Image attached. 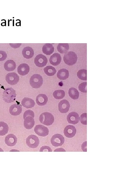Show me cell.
<instances>
[{
	"label": "cell",
	"mask_w": 115,
	"mask_h": 174,
	"mask_svg": "<svg viewBox=\"0 0 115 174\" xmlns=\"http://www.w3.org/2000/svg\"><path fill=\"white\" fill-rule=\"evenodd\" d=\"M40 122L42 124L49 126L53 124L54 120V117L52 114L45 112L40 115L39 118Z\"/></svg>",
	"instance_id": "obj_2"
},
{
	"label": "cell",
	"mask_w": 115,
	"mask_h": 174,
	"mask_svg": "<svg viewBox=\"0 0 115 174\" xmlns=\"http://www.w3.org/2000/svg\"><path fill=\"white\" fill-rule=\"evenodd\" d=\"M7 57L6 53L3 51H0V61L5 60Z\"/></svg>",
	"instance_id": "obj_33"
},
{
	"label": "cell",
	"mask_w": 115,
	"mask_h": 174,
	"mask_svg": "<svg viewBox=\"0 0 115 174\" xmlns=\"http://www.w3.org/2000/svg\"><path fill=\"white\" fill-rule=\"evenodd\" d=\"M87 83L83 82L80 84L78 88L79 90L83 93H87Z\"/></svg>",
	"instance_id": "obj_31"
},
{
	"label": "cell",
	"mask_w": 115,
	"mask_h": 174,
	"mask_svg": "<svg viewBox=\"0 0 115 174\" xmlns=\"http://www.w3.org/2000/svg\"><path fill=\"white\" fill-rule=\"evenodd\" d=\"M26 143L28 147L35 148L38 147L39 144V140L38 138L35 135H31L27 138Z\"/></svg>",
	"instance_id": "obj_6"
},
{
	"label": "cell",
	"mask_w": 115,
	"mask_h": 174,
	"mask_svg": "<svg viewBox=\"0 0 115 174\" xmlns=\"http://www.w3.org/2000/svg\"><path fill=\"white\" fill-rule=\"evenodd\" d=\"M17 141L16 137L13 134H10L6 137L5 142L9 147H13L15 145Z\"/></svg>",
	"instance_id": "obj_14"
},
{
	"label": "cell",
	"mask_w": 115,
	"mask_h": 174,
	"mask_svg": "<svg viewBox=\"0 0 115 174\" xmlns=\"http://www.w3.org/2000/svg\"><path fill=\"white\" fill-rule=\"evenodd\" d=\"M15 91L12 88L5 89L3 94V100L7 103H11L14 102L16 97Z\"/></svg>",
	"instance_id": "obj_1"
},
{
	"label": "cell",
	"mask_w": 115,
	"mask_h": 174,
	"mask_svg": "<svg viewBox=\"0 0 115 174\" xmlns=\"http://www.w3.org/2000/svg\"><path fill=\"white\" fill-rule=\"evenodd\" d=\"M66 150L62 148H58L54 151H66Z\"/></svg>",
	"instance_id": "obj_37"
},
{
	"label": "cell",
	"mask_w": 115,
	"mask_h": 174,
	"mask_svg": "<svg viewBox=\"0 0 115 174\" xmlns=\"http://www.w3.org/2000/svg\"><path fill=\"white\" fill-rule=\"evenodd\" d=\"M30 70V66L28 64L24 63L20 64L18 67L17 71L20 75L24 76L27 75Z\"/></svg>",
	"instance_id": "obj_15"
},
{
	"label": "cell",
	"mask_w": 115,
	"mask_h": 174,
	"mask_svg": "<svg viewBox=\"0 0 115 174\" xmlns=\"http://www.w3.org/2000/svg\"><path fill=\"white\" fill-rule=\"evenodd\" d=\"M69 48V45L68 43H60L57 47L58 51L61 54L67 53Z\"/></svg>",
	"instance_id": "obj_25"
},
{
	"label": "cell",
	"mask_w": 115,
	"mask_h": 174,
	"mask_svg": "<svg viewBox=\"0 0 115 174\" xmlns=\"http://www.w3.org/2000/svg\"><path fill=\"white\" fill-rule=\"evenodd\" d=\"M82 149L84 151H87V142L86 141L83 144Z\"/></svg>",
	"instance_id": "obj_36"
},
{
	"label": "cell",
	"mask_w": 115,
	"mask_h": 174,
	"mask_svg": "<svg viewBox=\"0 0 115 174\" xmlns=\"http://www.w3.org/2000/svg\"><path fill=\"white\" fill-rule=\"evenodd\" d=\"M22 54L26 59H30L34 55V51L33 48L30 47H26L22 50Z\"/></svg>",
	"instance_id": "obj_19"
},
{
	"label": "cell",
	"mask_w": 115,
	"mask_h": 174,
	"mask_svg": "<svg viewBox=\"0 0 115 174\" xmlns=\"http://www.w3.org/2000/svg\"><path fill=\"white\" fill-rule=\"evenodd\" d=\"M77 76L80 80H87V70L84 69L79 70L77 73Z\"/></svg>",
	"instance_id": "obj_28"
},
{
	"label": "cell",
	"mask_w": 115,
	"mask_h": 174,
	"mask_svg": "<svg viewBox=\"0 0 115 174\" xmlns=\"http://www.w3.org/2000/svg\"><path fill=\"white\" fill-rule=\"evenodd\" d=\"M9 44L10 46L14 48H19L21 45V44L20 43H17V44H13V43H10Z\"/></svg>",
	"instance_id": "obj_35"
},
{
	"label": "cell",
	"mask_w": 115,
	"mask_h": 174,
	"mask_svg": "<svg viewBox=\"0 0 115 174\" xmlns=\"http://www.w3.org/2000/svg\"><path fill=\"white\" fill-rule=\"evenodd\" d=\"M64 133L65 136L68 138H71L76 135L77 130L74 126L69 125L67 126L64 128Z\"/></svg>",
	"instance_id": "obj_10"
},
{
	"label": "cell",
	"mask_w": 115,
	"mask_h": 174,
	"mask_svg": "<svg viewBox=\"0 0 115 174\" xmlns=\"http://www.w3.org/2000/svg\"><path fill=\"white\" fill-rule=\"evenodd\" d=\"M34 131L38 135L41 137H46L49 133L48 129L41 125L36 126L34 128Z\"/></svg>",
	"instance_id": "obj_7"
},
{
	"label": "cell",
	"mask_w": 115,
	"mask_h": 174,
	"mask_svg": "<svg viewBox=\"0 0 115 174\" xmlns=\"http://www.w3.org/2000/svg\"><path fill=\"white\" fill-rule=\"evenodd\" d=\"M40 151H52V150L49 147L44 146L40 148Z\"/></svg>",
	"instance_id": "obj_34"
},
{
	"label": "cell",
	"mask_w": 115,
	"mask_h": 174,
	"mask_svg": "<svg viewBox=\"0 0 115 174\" xmlns=\"http://www.w3.org/2000/svg\"><path fill=\"white\" fill-rule=\"evenodd\" d=\"M6 81L10 85H16L19 81V76L15 73H10L5 77Z\"/></svg>",
	"instance_id": "obj_9"
},
{
	"label": "cell",
	"mask_w": 115,
	"mask_h": 174,
	"mask_svg": "<svg viewBox=\"0 0 115 174\" xmlns=\"http://www.w3.org/2000/svg\"><path fill=\"white\" fill-rule=\"evenodd\" d=\"M44 71L45 73L49 76H53L56 73V70L54 67L50 66L45 67Z\"/></svg>",
	"instance_id": "obj_27"
},
{
	"label": "cell",
	"mask_w": 115,
	"mask_h": 174,
	"mask_svg": "<svg viewBox=\"0 0 115 174\" xmlns=\"http://www.w3.org/2000/svg\"><path fill=\"white\" fill-rule=\"evenodd\" d=\"M21 105L26 108H32L35 105V102L32 99L28 98H25L22 101Z\"/></svg>",
	"instance_id": "obj_18"
},
{
	"label": "cell",
	"mask_w": 115,
	"mask_h": 174,
	"mask_svg": "<svg viewBox=\"0 0 115 174\" xmlns=\"http://www.w3.org/2000/svg\"><path fill=\"white\" fill-rule=\"evenodd\" d=\"M77 57L75 53L70 51L66 53L63 57V60L66 64L68 66H72L77 62Z\"/></svg>",
	"instance_id": "obj_3"
},
{
	"label": "cell",
	"mask_w": 115,
	"mask_h": 174,
	"mask_svg": "<svg viewBox=\"0 0 115 174\" xmlns=\"http://www.w3.org/2000/svg\"><path fill=\"white\" fill-rule=\"evenodd\" d=\"M48 60L46 56L41 54L36 56L34 59V63L36 66L39 67H42L47 65Z\"/></svg>",
	"instance_id": "obj_8"
},
{
	"label": "cell",
	"mask_w": 115,
	"mask_h": 174,
	"mask_svg": "<svg viewBox=\"0 0 115 174\" xmlns=\"http://www.w3.org/2000/svg\"><path fill=\"white\" fill-rule=\"evenodd\" d=\"M43 52L47 55H50L54 51V48L52 44L46 43L43 46Z\"/></svg>",
	"instance_id": "obj_22"
},
{
	"label": "cell",
	"mask_w": 115,
	"mask_h": 174,
	"mask_svg": "<svg viewBox=\"0 0 115 174\" xmlns=\"http://www.w3.org/2000/svg\"><path fill=\"white\" fill-rule=\"evenodd\" d=\"M61 58L58 53H55L51 56L49 61L50 64L54 66L58 65L61 62Z\"/></svg>",
	"instance_id": "obj_16"
},
{
	"label": "cell",
	"mask_w": 115,
	"mask_h": 174,
	"mask_svg": "<svg viewBox=\"0 0 115 174\" xmlns=\"http://www.w3.org/2000/svg\"><path fill=\"white\" fill-rule=\"evenodd\" d=\"M53 96L57 99H61L64 98L65 95V92L64 91L59 90L55 91L53 94Z\"/></svg>",
	"instance_id": "obj_29"
},
{
	"label": "cell",
	"mask_w": 115,
	"mask_h": 174,
	"mask_svg": "<svg viewBox=\"0 0 115 174\" xmlns=\"http://www.w3.org/2000/svg\"><path fill=\"white\" fill-rule=\"evenodd\" d=\"M48 98L46 95L40 94L38 95L36 98V102L39 106H44L47 103Z\"/></svg>",
	"instance_id": "obj_17"
},
{
	"label": "cell",
	"mask_w": 115,
	"mask_h": 174,
	"mask_svg": "<svg viewBox=\"0 0 115 174\" xmlns=\"http://www.w3.org/2000/svg\"><path fill=\"white\" fill-rule=\"evenodd\" d=\"M70 108V104L67 100L64 99L60 102L58 105L59 110L61 113H67Z\"/></svg>",
	"instance_id": "obj_11"
},
{
	"label": "cell",
	"mask_w": 115,
	"mask_h": 174,
	"mask_svg": "<svg viewBox=\"0 0 115 174\" xmlns=\"http://www.w3.org/2000/svg\"><path fill=\"white\" fill-rule=\"evenodd\" d=\"M69 76L68 71L66 69H61L57 73V76L61 80H65Z\"/></svg>",
	"instance_id": "obj_23"
},
{
	"label": "cell",
	"mask_w": 115,
	"mask_h": 174,
	"mask_svg": "<svg viewBox=\"0 0 115 174\" xmlns=\"http://www.w3.org/2000/svg\"><path fill=\"white\" fill-rule=\"evenodd\" d=\"M9 130V127L7 123L0 122V136H4L7 134Z\"/></svg>",
	"instance_id": "obj_24"
},
{
	"label": "cell",
	"mask_w": 115,
	"mask_h": 174,
	"mask_svg": "<svg viewBox=\"0 0 115 174\" xmlns=\"http://www.w3.org/2000/svg\"><path fill=\"white\" fill-rule=\"evenodd\" d=\"M4 67L5 70L8 71H13L15 69L16 64L14 60H9L5 63Z\"/></svg>",
	"instance_id": "obj_20"
},
{
	"label": "cell",
	"mask_w": 115,
	"mask_h": 174,
	"mask_svg": "<svg viewBox=\"0 0 115 174\" xmlns=\"http://www.w3.org/2000/svg\"><path fill=\"white\" fill-rule=\"evenodd\" d=\"M34 120L32 117L27 116L25 119L24 126L27 130H31L34 127Z\"/></svg>",
	"instance_id": "obj_21"
},
{
	"label": "cell",
	"mask_w": 115,
	"mask_h": 174,
	"mask_svg": "<svg viewBox=\"0 0 115 174\" xmlns=\"http://www.w3.org/2000/svg\"><path fill=\"white\" fill-rule=\"evenodd\" d=\"M67 120L69 123L73 125H76L79 122V115L76 112H71L67 115Z\"/></svg>",
	"instance_id": "obj_12"
},
{
	"label": "cell",
	"mask_w": 115,
	"mask_h": 174,
	"mask_svg": "<svg viewBox=\"0 0 115 174\" xmlns=\"http://www.w3.org/2000/svg\"><path fill=\"white\" fill-rule=\"evenodd\" d=\"M34 115L33 111L30 110H28L25 112L24 115V119H25L28 116H30L34 118Z\"/></svg>",
	"instance_id": "obj_32"
},
{
	"label": "cell",
	"mask_w": 115,
	"mask_h": 174,
	"mask_svg": "<svg viewBox=\"0 0 115 174\" xmlns=\"http://www.w3.org/2000/svg\"><path fill=\"white\" fill-rule=\"evenodd\" d=\"M0 151H4L2 150L1 148H0Z\"/></svg>",
	"instance_id": "obj_38"
},
{
	"label": "cell",
	"mask_w": 115,
	"mask_h": 174,
	"mask_svg": "<svg viewBox=\"0 0 115 174\" xmlns=\"http://www.w3.org/2000/svg\"><path fill=\"white\" fill-rule=\"evenodd\" d=\"M68 94L69 96L73 99L76 100L79 98V93L75 88L72 87L69 89Z\"/></svg>",
	"instance_id": "obj_26"
},
{
	"label": "cell",
	"mask_w": 115,
	"mask_h": 174,
	"mask_svg": "<svg viewBox=\"0 0 115 174\" xmlns=\"http://www.w3.org/2000/svg\"><path fill=\"white\" fill-rule=\"evenodd\" d=\"M22 110L21 106L18 104H15L12 105L9 108L10 114L14 116L20 115L21 113Z\"/></svg>",
	"instance_id": "obj_13"
},
{
	"label": "cell",
	"mask_w": 115,
	"mask_h": 174,
	"mask_svg": "<svg viewBox=\"0 0 115 174\" xmlns=\"http://www.w3.org/2000/svg\"><path fill=\"white\" fill-rule=\"evenodd\" d=\"M31 86L34 88L41 87L43 83L42 77L39 74H34L30 78V81Z\"/></svg>",
	"instance_id": "obj_4"
},
{
	"label": "cell",
	"mask_w": 115,
	"mask_h": 174,
	"mask_svg": "<svg viewBox=\"0 0 115 174\" xmlns=\"http://www.w3.org/2000/svg\"><path fill=\"white\" fill-rule=\"evenodd\" d=\"M87 114L84 113L80 115L79 120L82 124L84 125H87Z\"/></svg>",
	"instance_id": "obj_30"
},
{
	"label": "cell",
	"mask_w": 115,
	"mask_h": 174,
	"mask_svg": "<svg viewBox=\"0 0 115 174\" xmlns=\"http://www.w3.org/2000/svg\"><path fill=\"white\" fill-rule=\"evenodd\" d=\"M64 137L60 134L54 135L51 139V144L55 147L61 146L64 144Z\"/></svg>",
	"instance_id": "obj_5"
}]
</instances>
